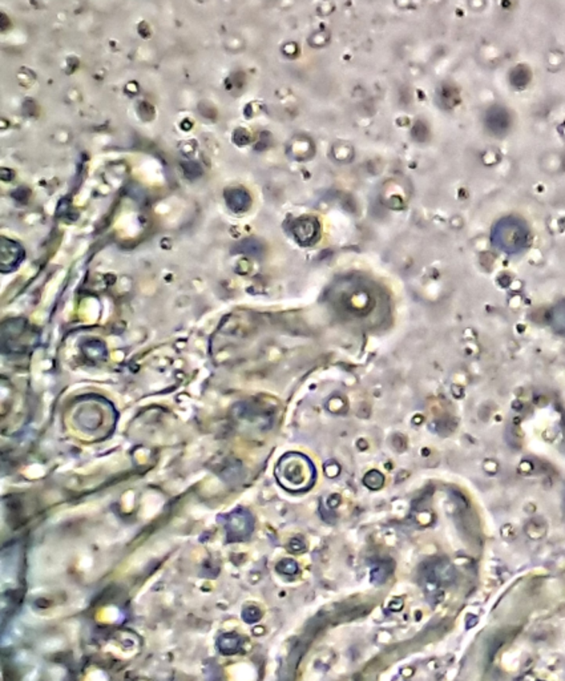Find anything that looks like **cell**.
Returning a JSON list of instances; mask_svg holds the SVG:
<instances>
[{
	"mask_svg": "<svg viewBox=\"0 0 565 681\" xmlns=\"http://www.w3.org/2000/svg\"><path fill=\"white\" fill-rule=\"evenodd\" d=\"M531 238L527 222L516 216H507L496 222L491 232V241L495 248L507 254L523 252Z\"/></svg>",
	"mask_w": 565,
	"mask_h": 681,
	"instance_id": "7a4b0ae2",
	"label": "cell"
},
{
	"mask_svg": "<svg viewBox=\"0 0 565 681\" xmlns=\"http://www.w3.org/2000/svg\"><path fill=\"white\" fill-rule=\"evenodd\" d=\"M321 224L314 217H301L292 224V233L302 246H312L321 237Z\"/></svg>",
	"mask_w": 565,
	"mask_h": 681,
	"instance_id": "5b68a950",
	"label": "cell"
},
{
	"mask_svg": "<svg viewBox=\"0 0 565 681\" xmlns=\"http://www.w3.org/2000/svg\"><path fill=\"white\" fill-rule=\"evenodd\" d=\"M23 258H24V251L17 242L8 238H1L0 265L3 273L14 271L20 265Z\"/></svg>",
	"mask_w": 565,
	"mask_h": 681,
	"instance_id": "8992f818",
	"label": "cell"
},
{
	"mask_svg": "<svg viewBox=\"0 0 565 681\" xmlns=\"http://www.w3.org/2000/svg\"><path fill=\"white\" fill-rule=\"evenodd\" d=\"M245 242L248 244V246H245L244 244L241 245V251H242L244 253L258 254V251H261L260 244H257L255 241H253V239H248V241H245Z\"/></svg>",
	"mask_w": 565,
	"mask_h": 681,
	"instance_id": "9c48e42d",
	"label": "cell"
},
{
	"mask_svg": "<svg viewBox=\"0 0 565 681\" xmlns=\"http://www.w3.org/2000/svg\"><path fill=\"white\" fill-rule=\"evenodd\" d=\"M225 528L229 538L242 539L253 531V516L245 508H237L225 516Z\"/></svg>",
	"mask_w": 565,
	"mask_h": 681,
	"instance_id": "277c9868",
	"label": "cell"
},
{
	"mask_svg": "<svg viewBox=\"0 0 565 681\" xmlns=\"http://www.w3.org/2000/svg\"><path fill=\"white\" fill-rule=\"evenodd\" d=\"M225 200L228 206L236 213H244L251 205V196L246 190H226Z\"/></svg>",
	"mask_w": 565,
	"mask_h": 681,
	"instance_id": "52a82bcc",
	"label": "cell"
},
{
	"mask_svg": "<svg viewBox=\"0 0 565 681\" xmlns=\"http://www.w3.org/2000/svg\"><path fill=\"white\" fill-rule=\"evenodd\" d=\"M3 351L24 354L36 345L37 335L24 319H10L3 325Z\"/></svg>",
	"mask_w": 565,
	"mask_h": 681,
	"instance_id": "3957f363",
	"label": "cell"
},
{
	"mask_svg": "<svg viewBox=\"0 0 565 681\" xmlns=\"http://www.w3.org/2000/svg\"><path fill=\"white\" fill-rule=\"evenodd\" d=\"M364 483L370 489H379L383 485V476H380L378 471H371L364 478Z\"/></svg>",
	"mask_w": 565,
	"mask_h": 681,
	"instance_id": "ba28073f",
	"label": "cell"
},
{
	"mask_svg": "<svg viewBox=\"0 0 565 681\" xmlns=\"http://www.w3.org/2000/svg\"><path fill=\"white\" fill-rule=\"evenodd\" d=\"M280 486L292 494L309 491L317 480L314 463L301 453H286L276 466Z\"/></svg>",
	"mask_w": 565,
	"mask_h": 681,
	"instance_id": "6da1fadb",
	"label": "cell"
}]
</instances>
